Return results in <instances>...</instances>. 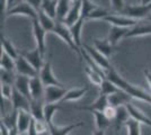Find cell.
Here are the masks:
<instances>
[{"instance_id": "cell-1", "label": "cell", "mask_w": 151, "mask_h": 135, "mask_svg": "<svg viewBox=\"0 0 151 135\" xmlns=\"http://www.w3.org/2000/svg\"><path fill=\"white\" fill-rule=\"evenodd\" d=\"M106 78L108 80H111L113 84H116L122 91H124L125 94H127L131 98H135V99H139V100H142V101H145V103L148 104H151V95H149L148 92H145L142 89H140L138 87L131 84L130 82H127L126 80H124L115 71L113 66L106 72Z\"/></svg>"}, {"instance_id": "cell-2", "label": "cell", "mask_w": 151, "mask_h": 135, "mask_svg": "<svg viewBox=\"0 0 151 135\" xmlns=\"http://www.w3.org/2000/svg\"><path fill=\"white\" fill-rule=\"evenodd\" d=\"M151 10V4L150 5H138V6H133V5H125L123 9H121L120 15L125 16L129 18H132L135 20H142L145 17L148 18V14Z\"/></svg>"}, {"instance_id": "cell-3", "label": "cell", "mask_w": 151, "mask_h": 135, "mask_svg": "<svg viewBox=\"0 0 151 135\" xmlns=\"http://www.w3.org/2000/svg\"><path fill=\"white\" fill-rule=\"evenodd\" d=\"M53 33H55L58 36H60V37H61L67 44L69 45L72 50H75L76 53L79 55V58L82 59L81 49L77 46V44H76L73 39H72V35H71V32H70V28L65 25L64 23H62V21H57V25H55L54 29H53Z\"/></svg>"}, {"instance_id": "cell-4", "label": "cell", "mask_w": 151, "mask_h": 135, "mask_svg": "<svg viewBox=\"0 0 151 135\" xmlns=\"http://www.w3.org/2000/svg\"><path fill=\"white\" fill-rule=\"evenodd\" d=\"M6 14L8 17L9 16H25V17L31 18L32 20H35L38 18L37 11L26 1L19 2L17 5L13 6Z\"/></svg>"}, {"instance_id": "cell-5", "label": "cell", "mask_w": 151, "mask_h": 135, "mask_svg": "<svg viewBox=\"0 0 151 135\" xmlns=\"http://www.w3.org/2000/svg\"><path fill=\"white\" fill-rule=\"evenodd\" d=\"M67 92H68V89H65L64 87H57V86L45 87V91H44L45 104L61 103Z\"/></svg>"}, {"instance_id": "cell-6", "label": "cell", "mask_w": 151, "mask_h": 135, "mask_svg": "<svg viewBox=\"0 0 151 135\" xmlns=\"http://www.w3.org/2000/svg\"><path fill=\"white\" fill-rule=\"evenodd\" d=\"M82 47L85 49V51L88 53L89 56L93 59V61H94L95 63L98 65L99 68H101L105 72H107V71L112 68V65L109 63L108 59L105 58V56H104L101 53H99V52L97 51L95 47L90 46V45H87V44H83Z\"/></svg>"}, {"instance_id": "cell-7", "label": "cell", "mask_w": 151, "mask_h": 135, "mask_svg": "<svg viewBox=\"0 0 151 135\" xmlns=\"http://www.w3.org/2000/svg\"><path fill=\"white\" fill-rule=\"evenodd\" d=\"M40 78L42 80V82L45 87H49V86H57V87H64V84H62L59 80L57 79V77L54 76L52 68H51L50 61L45 62L42 70L40 71Z\"/></svg>"}, {"instance_id": "cell-8", "label": "cell", "mask_w": 151, "mask_h": 135, "mask_svg": "<svg viewBox=\"0 0 151 135\" xmlns=\"http://www.w3.org/2000/svg\"><path fill=\"white\" fill-rule=\"evenodd\" d=\"M15 61H16V72L18 74H20V76L34 78V77H37L38 74H40L37 71L34 69V66L22 54H19V56Z\"/></svg>"}, {"instance_id": "cell-9", "label": "cell", "mask_w": 151, "mask_h": 135, "mask_svg": "<svg viewBox=\"0 0 151 135\" xmlns=\"http://www.w3.org/2000/svg\"><path fill=\"white\" fill-rule=\"evenodd\" d=\"M104 20L109 23L112 26H119V27H125V28H132L138 25L140 21V20L132 19V18H129L122 15H114V14L108 15L107 17L104 18Z\"/></svg>"}, {"instance_id": "cell-10", "label": "cell", "mask_w": 151, "mask_h": 135, "mask_svg": "<svg viewBox=\"0 0 151 135\" xmlns=\"http://www.w3.org/2000/svg\"><path fill=\"white\" fill-rule=\"evenodd\" d=\"M12 108L14 110H26L31 113V100L25 97L24 95H22L18 90L15 89L14 87V92L13 97H12Z\"/></svg>"}, {"instance_id": "cell-11", "label": "cell", "mask_w": 151, "mask_h": 135, "mask_svg": "<svg viewBox=\"0 0 151 135\" xmlns=\"http://www.w3.org/2000/svg\"><path fill=\"white\" fill-rule=\"evenodd\" d=\"M33 33H34V37L36 41V47L41 51L42 55L44 56L45 54V35L46 31L42 26L40 25L37 19L33 20Z\"/></svg>"}, {"instance_id": "cell-12", "label": "cell", "mask_w": 151, "mask_h": 135, "mask_svg": "<svg viewBox=\"0 0 151 135\" xmlns=\"http://www.w3.org/2000/svg\"><path fill=\"white\" fill-rule=\"evenodd\" d=\"M33 121V117L29 111L26 110H18L17 115V122H16V129H18L19 134H26L27 131L31 126V123Z\"/></svg>"}, {"instance_id": "cell-13", "label": "cell", "mask_w": 151, "mask_h": 135, "mask_svg": "<svg viewBox=\"0 0 151 135\" xmlns=\"http://www.w3.org/2000/svg\"><path fill=\"white\" fill-rule=\"evenodd\" d=\"M24 58L31 63L33 66H34V69L37 71L38 73H40V71L42 70V68H43V55H42V53L41 51L38 50L37 47H35L33 51L31 52H26V53H20Z\"/></svg>"}, {"instance_id": "cell-14", "label": "cell", "mask_w": 151, "mask_h": 135, "mask_svg": "<svg viewBox=\"0 0 151 135\" xmlns=\"http://www.w3.org/2000/svg\"><path fill=\"white\" fill-rule=\"evenodd\" d=\"M29 84H31V78L17 74L16 80H15V84H14V87H15L16 90H18L22 95H24V96L27 97L29 100H32L31 86H29Z\"/></svg>"}, {"instance_id": "cell-15", "label": "cell", "mask_w": 151, "mask_h": 135, "mask_svg": "<svg viewBox=\"0 0 151 135\" xmlns=\"http://www.w3.org/2000/svg\"><path fill=\"white\" fill-rule=\"evenodd\" d=\"M108 96L99 95V97L96 99V101L89 106H76V109L79 110H87L89 113L91 111H103L108 106Z\"/></svg>"}, {"instance_id": "cell-16", "label": "cell", "mask_w": 151, "mask_h": 135, "mask_svg": "<svg viewBox=\"0 0 151 135\" xmlns=\"http://www.w3.org/2000/svg\"><path fill=\"white\" fill-rule=\"evenodd\" d=\"M31 96L32 99H44L45 86L43 84L40 74L37 77L31 78Z\"/></svg>"}, {"instance_id": "cell-17", "label": "cell", "mask_w": 151, "mask_h": 135, "mask_svg": "<svg viewBox=\"0 0 151 135\" xmlns=\"http://www.w3.org/2000/svg\"><path fill=\"white\" fill-rule=\"evenodd\" d=\"M80 17H81V0H78L77 2L72 5L68 16L65 17V19L63 20L62 23H64L68 27H70V26L73 25L76 21L80 19Z\"/></svg>"}, {"instance_id": "cell-18", "label": "cell", "mask_w": 151, "mask_h": 135, "mask_svg": "<svg viewBox=\"0 0 151 135\" xmlns=\"http://www.w3.org/2000/svg\"><path fill=\"white\" fill-rule=\"evenodd\" d=\"M145 35H151V21L147 24V23H142L140 20L138 25L130 28V31L126 34L125 39L135 37V36H145Z\"/></svg>"}, {"instance_id": "cell-19", "label": "cell", "mask_w": 151, "mask_h": 135, "mask_svg": "<svg viewBox=\"0 0 151 135\" xmlns=\"http://www.w3.org/2000/svg\"><path fill=\"white\" fill-rule=\"evenodd\" d=\"M130 31V28H125V27H119V26H112L109 29V34H108V41L111 42V44L113 46H116V44L120 42L122 39H125L126 34Z\"/></svg>"}, {"instance_id": "cell-20", "label": "cell", "mask_w": 151, "mask_h": 135, "mask_svg": "<svg viewBox=\"0 0 151 135\" xmlns=\"http://www.w3.org/2000/svg\"><path fill=\"white\" fill-rule=\"evenodd\" d=\"M81 126H83V122H78L68 125V126H62V127L57 126L54 124H51L49 125V132L51 135H69L72 131H75L78 127H81Z\"/></svg>"}, {"instance_id": "cell-21", "label": "cell", "mask_w": 151, "mask_h": 135, "mask_svg": "<svg viewBox=\"0 0 151 135\" xmlns=\"http://www.w3.org/2000/svg\"><path fill=\"white\" fill-rule=\"evenodd\" d=\"M44 99H32L31 114L36 121H44Z\"/></svg>"}, {"instance_id": "cell-22", "label": "cell", "mask_w": 151, "mask_h": 135, "mask_svg": "<svg viewBox=\"0 0 151 135\" xmlns=\"http://www.w3.org/2000/svg\"><path fill=\"white\" fill-rule=\"evenodd\" d=\"M94 47L107 59L109 58L113 54V52L115 51V46L111 44V42L108 41V39H94Z\"/></svg>"}, {"instance_id": "cell-23", "label": "cell", "mask_w": 151, "mask_h": 135, "mask_svg": "<svg viewBox=\"0 0 151 135\" xmlns=\"http://www.w3.org/2000/svg\"><path fill=\"white\" fill-rule=\"evenodd\" d=\"M117 109H116V116H115V118H114V125H115V129H116V132L117 131H120V129L123 126V125H125V123L131 118L130 117V113H129V110L126 108V105L125 106H120V107H116Z\"/></svg>"}, {"instance_id": "cell-24", "label": "cell", "mask_w": 151, "mask_h": 135, "mask_svg": "<svg viewBox=\"0 0 151 135\" xmlns=\"http://www.w3.org/2000/svg\"><path fill=\"white\" fill-rule=\"evenodd\" d=\"M126 108H127L129 113H130V117L131 118H133L134 121L139 122L140 124H145V125H148V126L151 127V119L148 116H145L141 110L138 109L137 107H134L131 104H127L126 105Z\"/></svg>"}, {"instance_id": "cell-25", "label": "cell", "mask_w": 151, "mask_h": 135, "mask_svg": "<svg viewBox=\"0 0 151 135\" xmlns=\"http://www.w3.org/2000/svg\"><path fill=\"white\" fill-rule=\"evenodd\" d=\"M131 99V97L129 96L127 94H125L124 91H119L114 95L108 96V104L112 105L114 107H120V106H125L129 104Z\"/></svg>"}, {"instance_id": "cell-26", "label": "cell", "mask_w": 151, "mask_h": 135, "mask_svg": "<svg viewBox=\"0 0 151 135\" xmlns=\"http://www.w3.org/2000/svg\"><path fill=\"white\" fill-rule=\"evenodd\" d=\"M37 14H38L37 20H38V23H40V25L42 26L46 32H53L54 27L57 25V23L54 21V19L51 18L50 16L45 13L43 9H40L37 11Z\"/></svg>"}, {"instance_id": "cell-27", "label": "cell", "mask_w": 151, "mask_h": 135, "mask_svg": "<svg viewBox=\"0 0 151 135\" xmlns=\"http://www.w3.org/2000/svg\"><path fill=\"white\" fill-rule=\"evenodd\" d=\"M85 18L83 17H80V19L78 20V21H76L75 24L72 26H70V32H71V35H72V39H73V41H75V43L77 44V46L78 47H80L81 49L82 45H81V39H80V37H81V29H82V26H83V23H85Z\"/></svg>"}, {"instance_id": "cell-28", "label": "cell", "mask_w": 151, "mask_h": 135, "mask_svg": "<svg viewBox=\"0 0 151 135\" xmlns=\"http://www.w3.org/2000/svg\"><path fill=\"white\" fill-rule=\"evenodd\" d=\"M70 1L71 0H59L57 9V21H63L68 16L70 9L72 7L70 5Z\"/></svg>"}, {"instance_id": "cell-29", "label": "cell", "mask_w": 151, "mask_h": 135, "mask_svg": "<svg viewBox=\"0 0 151 135\" xmlns=\"http://www.w3.org/2000/svg\"><path fill=\"white\" fill-rule=\"evenodd\" d=\"M87 91H88V87H85V88H76V89L68 90V92L65 94V96H64V98L62 99L61 103H64V101H76V100H78V99H80L81 97L85 96Z\"/></svg>"}, {"instance_id": "cell-30", "label": "cell", "mask_w": 151, "mask_h": 135, "mask_svg": "<svg viewBox=\"0 0 151 135\" xmlns=\"http://www.w3.org/2000/svg\"><path fill=\"white\" fill-rule=\"evenodd\" d=\"M63 109L59 104H45L44 105V121L47 125L53 124V116L58 110Z\"/></svg>"}, {"instance_id": "cell-31", "label": "cell", "mask_w": 151, "mask_h": 135, "mask_svg": "<svg viewBox=\"0 0 151 135\" xmlns=\"http://www.w3.org/2000/svg\"><path fill=\"white\" fill-rule=\"evenodd\" d=\"M99 87H101V95H105V96H111V95H114V94L121 91L120 88L115 84H113L111 80H108L107 78L103 80Z\"/></svg>"}, {"instance_id": "cell-32", "label": "cell", "mask_w": 151, "mask_h": 135, "mask_svg": "<svg viewBox=\"0 0 151 135\" xmlns=\"http://www.w3.org/2000/svg\"><path fill=\"white\" fill-rule=\"evenodd\" d=\"M91 114L95 116V121H96V126L97 129L105 131V129L111 125V121L104 115L103 111H91Z\"/></svg>"}, {"instance_id": "cell-33", "label": "cell", "mask_w": 151, "mask_h": 135, "mask_svg": "<svg viewBox=\"0 0 151 135\" xmlns=\"http://www.w3.org/2000/svg\"><path fill=\"white\" fill-rule=\"evenodd\" d=\"M1 47H2V51L7 53L9 56H12L14 60H16L19 56V53L15 49V46L12 44V42L9 39H7L5 36H2V35H1Z\"/></svg>"}, {"instance_id": "cell-34", "label": "cell", "mask_w": 151, "mask_h": 135, "mask_svg": "<svg viewBox=\"0 0 151 135\" xmlns=\"http://www.w3.org/2000/svg\"><path fill=\"white\" fill-rule=\"evenodd\" d=\"M0 65L1 69L6 71H13L16 70V61L12 56H9L7 53L2 51L1 53V59H0Z\"/></svg>"}, {"instance_id": "cell-35", "label": "cell", "mask_w": 151, "mask_h": 135, "mask_svg": "<svg viewBox=\"0 0 151 135\" xmlns=\"http://www.w3.org/2000/svg\"><path fill=\"white\" fill-rule=\"evenodd\" d=\"M85 72H86L88 79L90 80V82L93 84H95V86H101V82H103V80L105 79L101 73H98L97 71L93 70V69L87 64L85 65Z\"/></svg>"}, {"instance_id": "cell-36", "label": "cell", "mask_w": 151, "mask_h": 135, "mask_svg": "<svg viewBox=\"0 0 151 135\" xmlns=\"http://www.w3.org/2000/svg\"><path fill=\"white\" fill-rule=\"evenodd\" d=\"M58 2H59V0H51L47 2H43V6H42V9L53 19L57 18Z\"/></svg>"}, {"instance_id": "cell-37", "label": "cell", "mask_w": 151, "mask_h": 135, "mask_svg": "<svg viewBox=\"0 0 151 135\" xmlns=\"http://www.w3.org/2000/svg\"><path fill=\"white\" fill-rule=\"evenodd\" d=\"M99 6H97L96 4H94L91 0H81V16L87 19L88 15L91 11H94L96 8H98Z\"/></svg>"}, {"instance_id": "cell-38", "label": "cell", "mask_w": 151, "mask_h": 135, "mask_svg": "<svg viewBox=\"0 0 151 135\" xmlns=\"http://www.w3.org/2000/svg\"><path fill=\"white\" fill-rule=\"evenodd\" d=\"M0 77H1V84L14 86L17 76L14 74L13 71H6V70H2V69H1V71H0Z\"/></svg>"}, {"instance_id": "cell-39", "label": "cell", "mask_w": 151, "mask_h": 135, "mask_svg": "<svg viewBox=\"0 0 151 135\" xmlns=\"http://www.w3.org/2000/svg\"><path fill=\"white\" fill-rule=\"evenodd\" d=\"M140 123L134 121L133 118H130L125 123V126L127 129V135H141L140 132Z\"/></svg>"}, {"instance_id": "cell-40", "label": "cell", "mask_w": 151, "mask_h": 135, "mask_svg": "<svg viewBox=\"0 0 151 135\" xmlns=\"http://www.w3.org/2000/svg\"><path fill=\"white\" fill-rule=\"evenodd\" d=\"M108 15H111L109 10L104 9V8H101V7H98V8L95 9L94 11H91V13L89 14L87 19H103L104 20V18L107 17Z\"/></svg>"}, {"instance_id": "cell-41", "label": "cell", "mask_w": 151, "mask_h": 135, "mask_svg": "<svg viewBox=\"0 0 151 135\" xmlns=\"http://www.w3.org/2000/svg\"><path fill=\"white\" fill-rule=\"evenodd\" d=\"M14 92V86H9V84H1V97L5 98L6 100H12Z\"/></svg>"}, {"instance_id": "cell-42", "label": "cell", "mask_w": 151, "mask_h": 135, "mask_svg": "<svg viewBox=\"0 0 151 135\" xmlns=\"http://www.w3.org/2000/svg\"><path fill=\"white\" fill-rule=\"evenodd\" d=\"M34 125H35V129L38 133V135L45 133L46 131H49V125L45 121H36L34 119Z\"/></svg>"}, {"instance_id": "cell-43", "label": "cell", "mask_w": 151, "mask_h": 135, "mask_svg": "<svg viewBox=\"0 0 151 135\" xmlns=\"http://www.w3.org/2000/svg\"><path fill=\"white\" fill-rule=\"evenodd\" d=\"M116 107H114V106H112V105H108L105 109L103 110V113H104V115L106 116L107 118L112 122V121H114V118H115V116H116Z\"/></svg>"}, {"instance_id": "cell-44", "label": "cell", "mask_w": 151, "mask_h": 135, "mask_svg": "<svg viewBox=\"0 0 151 135\" xmlns=\"http://www.w3.org/2000/svg\"><path fill=\"white\" fill-rule=\"evenodd\" d=\"M111 1V5H112V8L117 13L120 11L121 9H123L125 4H124V0H109Z\"/></svg>"}, {"instance_id": "cell-45", "label": "cell", "mask_w": 151, "mask_h": 135, "mask_svg": "<svg viewBox=\"0 0 151 135\" xmlns=\"http://www.w3.org/2000/svg\"><path fill=\"white\" fill-rule=\"evenodd\" d=\"M26 2H28L36 11H38L40 9H42V6H43V2L44 0H24Z\"/></svg>"}, {"instance_id": "cell-46", "label": "cell", "mask_w": 151, "mask_h": 135, "mask_svg": "<svg viewBox=\"0 0 151 135\" xmlns=\"http://www.w3.org/2000/svg\"><path fill=\"white\" fill-rule=\"evenodd\" d=\"M15 1L16 0H5V2H4V7H2V9L5 10V11H8L12 7H13V5L15 4Z\"/></svg>"}, {"instance_id": "cell-47", "label": "cell", "mask_w": 151, "mask_h": 135, "mask_svg": "<svg viewBox=\"0 0 151 135\" xmlns=\"http://www.w3.org/2000/svg\"><path fill=\"white\" fill-rule=\"evenodd\" d=\"M26 135H38V133L36 132V129H35V125H34V118H33V121H32L31 126H29V129L27 131Z\"/></svg>"}, {"instance_id": "cell-48", "label": "cell", "mask_w": 151, "mask_h": 135, "mask_svg": "<svg viewBox=\"0 0 151 135\" xmlns=\"http://www.w3.org/2000/svg\"><path fill=\"white\" fill-rule=\"evenodd\" d=\"M143 72H145V78H147V80L149 81V84L151 86V72L148 70H145Z\"/></svg>"}, {"instance_id": "cell-49", "label": "cell", "mask_w": 151, "mask_h": 135, "mask_svg": "<svg viewBox=\"0 0 151 135\" xmlns=\"http://www.w3.org/2000/svg\"><path fill=\"white\" fill-rule=\"evenodd\" d=\"M151 0H140V5H150Z\"/></svg>"}, {"instance_id": "cell-50", "label": "cell", "mask_w": 151, "mask_h": 135, "mask_svg": "<svg viewBox=\"0 0 151 135\" xmlns=\"http://www.w3.org/2000/svg\"><path fill=\"white\" fill-rule=\"evenodd\" d=\"M93 135H105V131H101V129H97Z\"/></svg>"}, {"instance_id": "cell-51", "label": "cell", "mask_w": 151, "mask_h": 135, "mask_svg": "<svg viewBox=\"0 0 151 135\" xmlns=\"http://www.w3.org/2000/svg\"><path fill=\"white\" fill-rule=\"evenodd\" d=\"M147 19L149 20V21H151V17H148V18H147Z\"/></svg>"}, {"instance_id": "cell-52", "label": "cell", "mask_w": 151, "mask_h": 135, "mask_svg": "<svg viewBox=\"0 0 151 135\" xmlns=\"http://www.w3.org/2000/svg\"><path fill=\"white\" fill-rule=\"evenodd\" d=\"M71 1H73V2H77V1H78V0H71Z\"/></svg>"}, {"instance_id": "cell-53", "label": "cell", "mask_w": 151, "mask_h": 135, "mask_svg": "<svg viewBox=\"0 0 151 135\" xmlns=\"http://www.w3.org/2000/svg\"><path fill=\"white\" fill-rule=\"evenodd\" d=\"M138 1H139V2H140V0H138Z\"/></svg>"}, {"instance_id": "cell-54", "label": "cell", "mask_w": 151, "mask_h": 135, "mask_svg": "<svg viewBox=\"0 0 151 135\" xmlns=\"http://www.w3.org/2000/svg\"><path fill=\"white\" fill-rule=\"evenodd\" d=\"M23 135H26V134H23Z\"/></svg>"}]
</instances>
